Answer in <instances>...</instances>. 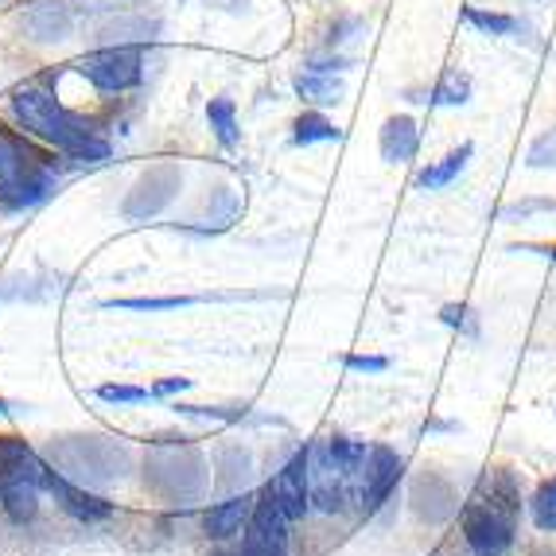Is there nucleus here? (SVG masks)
<instances>
[{"label": "nucleus", "mask_w": 556, "mask_h": 556, "mask_svg": "<svg viewBox=\"0 0 556 556\" xmlns=\"http://www.w3.org/2000/svg\"><path fill=\"white\" fill-rule=\"evenodd\" d=\"M521 486L510 467H491L459 510V529L471 556H510L518 545Z\"/></svg>", "instance_id": "1"}, {"label": "nucleus", "mask_w": 556, "mask_h": 556, "mask_svg": "<svg viewBox=\"0 0 556 556\" xmlns=\"http://www.w3.org/2000/svg\"><path fill=\"white\" fill-rule=\"evenodd\" d=\"M12 113L28 132H36L39 140H47L51 149H59L63 156L83 160V164H102L110 160V140L98 137L90 121H83L78 113L66 110L59 98H51L39 86H24L9 98Z\"/></svg>", "instance_id": "2"}, {"label": "nucleus", "mask_w": 556, "mask_h": 556, "mask_svg": "<svg viewBox=\"0 0 556 556\" xmlns=\"http://www.w3.org/2000/svg\"><path fill=\"white\" fill-rule=\"evenodd\" d=\"M55 179L47 172L43 156L16 137H0V203L4 206H36L51 199Z\"/></svg>", "instance_id": "3"}, {"label": "nucleus", "mask_w": 556, "mask_h": 556, "mask_svg": "<svg viewBox=\"0 0 556 556\" xmlns=\"http://www.w3.org/2000/svg\"><path fill=\"white\" fill-rule=\"evenodd\" d=\"M144 479L156 494L172 502H191L211 486L206 475V459L195 447H167V452H152L144 464Z\"/></svg>", "instance_id": "4"}, {"label": "nucleus", "mask_w": 556, "mask_h": 556, "mask_svg": "<svg viewBox=\"0 0 556 556\" xmlns=\"http://www.w3.org/2000/svg\"><path fill=\"white\" fill-rule=\"evenodd\" d=\"M78 71L98 90L121 93V90H132L144 78V55H140V47H102V51L78 59Z\"/></svg>", "instance_id": "5"}, {"label": "nucleus", "mask_w": 556, "mask_h": 556, "mask_svg": "<svg viewBox=\"0 0 556 556\" xmlns=\"http://www.w3.org/2000/svg\"><path fill=\"white\" fill-rule=\"evenodd\" d=\"M179 187H184V172H179L176 164H156L137 179V187L129 191V199H125L121 211H125V218H132V223L156 218L164 206L176 203Z\"/></svg>", "instance_id": "6"}, {"label": "nucleus", "mask_w": 556, "mask_h": 556, "mask_svg": "<svg viewBox=\"0 0 556 556\" xmlns=\"http://www.w3.org/2000/svg\"><path fill=\"white\" fill-rule=\"evenodd\" d=\"M245 548L257 556H285L288 548V514L269 491L261 494L253 506V518L245 526Z\"/></svg>", "instance_id": "7"}, {"label": "nucleus", "mask_w": 556, "mask_h": 556, "mask_svg": "<svg viewBox=\"0 0 556 556\" xmlns=\"http://www.w3.org/2000/svg\"><path fill=\"white\" fill-rule=\"evenodd\" d=\"M401 475H405V459H401L393 447L378 444L366 455V467H362V510L374 514L381 502L397 491Z\"/></svg>", "instance_id": "8"}, {"label": "nucleus", "mask_w": 556, "mask_h": 556, "mask_svg": "<svg viewBox=\"0 0 556 556\" xmlns=\"http://www.w3.org/2000/svg\"><path fill=\"white\" fill-rule=\"evenodd\" d=\"M43 491L55 494L59 506L78 521H102L113 514V502H105L102 494L86 491V486H75V482L66 479L63 471H55V467H47L43 471Z\"/></svg>", "instance_id": "9"}, {"label": "nucleus", "mask_w": 556, "mask_h": 556, "mask_svg": "<svg viewBox=\"0 0 556 556\" xmlns=\"http://www.w3.org/2000/svg\"><path fill=\"white\" fill-rule=\"evenodd\" d=\"M265 491L280 502V510L288 514V521L304 518V514L312 510V491H307V452H300L296 459H288Z\"/></svg>", "instance_id": "10"}, {"label": "nucleus", "mask_w": 556, "mask_h": 556, "mask_svg": "<svg viewBox=\"0 0 556 556\" xmlns=\"http://www.w3.org/2000/svg\"><path fill=\"white\" fill-rule=\"evenodd\" d=\"M253 506H257V494H245V491L218 502V506H211L203 518L206 538L230 541V538H238V533H245V526H250V518H253Z\"/></svg>", "instance_id": "11"}, {"label": "nucleus", "mask_w": 556, "mask_h": 556, "mask_svg": "<svg viewBox=\"0 0 556 556\" xmlns=\"http://www.w3.org/2000/svg\"><path fill=\"white\" fill-rule=\"evenodd\" d=\"M47 464L20 437H0V486L4 482H39L43 486Z\"/></svg>", "instance_id": "12"}, {"label": "nucleus", "mask_w": 556, "mask_h": 556, "mask_svg": "<svg viewBox=\"0 0 556 556\" xmlns=\"http://www.w3.org/2000/svg\"><path fill=\"white\" fill-rule=\"evenodd\" d=\"M413 506L425 521H444L459 510V494L447 479L440 475H425V479L413 486Z\"/></svg>", "instance_id": "13"}, {"label": "nucleus", "mask_w": 556, "mask_h": 556, "mask_svg": "<svg viewBox=\"0 0 556 556\" xmlns=\"http://www.w3.org/2000/svg\"><path fill=\"white\" fill-rule=\"evenodd\" d=\"M378 149L381 156H386V164H405V160L417 156L420 149V129L413 117H390L386 125H381V137H378Z\"/></svg>", "instance_id": "14"}, {"label": "nucleus", "mask_w": 556, "mask_h": 556, "mask_svg": "<svg viewBox=\"0 0 556 556\" xmlns=\"http://www.w3.org/2000/svg\"><path fill=\"white\" fill-rule=\"evenodd\" d=\"M471 156H475V144H471V140H464V144L447 152L444 160L428 164L425 172L417 176V187H425V191H440V187H452L455 179L464 176V167L471 164Z\"/></svg>", "instance_id": "15"}, {"label": "nucleus", "mask_w": 556, "mask_h": 556, "mask_svg": "<svg viewBox=\"0 0 556 556\" xmlns=\"http://www.w3.org/2000/svg\"><path fill=\"white\" fill-rule=\"evenodd\" d=\"M0 502L12 521H31L39 514V482H4L0 486Z\"/></svg>", "instance_id": "16"}, {"label": "nucleus", "mask_w": 556, "mask_h": 556, "mask_svg": "<svg viewBox=\"0 0 556 556\" xmlns=\"http://www.w3.org/2000/svg\"><path fill=\"white\" fill-rule=\"evenodd\" d=\"M425 102H432V105H467V102H471V75H464V71H444V75L437 78V86L425 93Z\"/></svg>", "instance_id": "17"}, {"label": "nucleus", "mask_w": 556, "mask_h": 556, "mask_svg": "<svg viewBox=\"0 0 556 556\" xmlns=\"http://www.w3.org/2000/svg\"><path fill=\"white\" fill-rule=\"evenodd\" d=\"M529 518L541 533H556V475L538 482V491L529 494Z\"/></svg>", "instance_id": "18"}, {"label": "nucleus", "mask_w": 556, "mask_h": 556, "mask_svg": "<svg viewBox=\"0 0 556 556\" xmlns=\"http://www.w3.org/2000/svg\"><path fill=\"white\" fill-rule=\"evenodd\" d=\"M296 93L307 98V102L331 105V102H339L343 86H339V78L324 75V71H304V75H296Z\"/></svg>", "instance_id": "19"}, {"label": "nucleus", "mask_w": 556, "mask_h": 556, "mask_svg": "<svg viewBox=\"0 0 556 556\" xmlns=\"http://www.w3.org/2000/svg\"><path fill=\"white\" fill-rule=\"evenodd\" d=\"M464 20L471 28H479L482 36H514L521 28V20L510 16V12H486V9H475V4L464 9Z\"/></svg>", "instance_id": "20"}, {"label": "nucleus", "mask_w": 556, "mask_h": 556, "mask_svg": "<svg viewBox=\"0 0 556 556\" xmlns=\"http://www.w3.org/2000/svg\"><path fill=\"white\" fill-rule=\"evenodd\" d=\"M206 121H211L214 137L223 140L226 149L238 144V110H233L230 98H214V102L206 105Z\"/></svg>", "instance_id": "21"}, {"label": "nucleus", "mask_w": 556, "mask_h": 556, "mask_svg": "<svg viewBox=\"0 0 556 556\" xmlns=\"http://www.w3.org/2000/svg\"><path fill=\"white\" fill-rule=\"evenodd\" d=\"M203 296H125V300H105V307H121V312H176V307H191Z\"/></svg>", "instance_id": "22"}, {"label": "nucleus", "mask_w": 556, "mask_h": 556, "mask_svg": "<svg viewBox=\"0 0 556 556\" xmlns=\"http://www.w3.org/2000/svg\"><path fill=\"white\" fill-rule=\"evenodd\" d=\"M339 137H343V129L334 121H327L324 113H304L296 121V132H292L296 144H319V140H339Z\"/></svg>", "instance_id": "23"}, {"label": "nucleus", "mask_w": 556, "mask_h": 556, "mask_svg": "<svg viewBox=\"0 0 556 556\" xmlns=\"http://www.w3.org/2000/svg\"><path fill=\"white\" fill-rule=\"evenodd\" d=\"M541 214H556V199H545V195L518 199V203L502 206L498 218L502 223H529V218H541Z\"/></svg>", "instance_id": "24"}, {"label": "nucleus", "mask_w": 556, "mask_h": 556, "mask_svg": "<svg viewBox=\"0 0 556 556\" xmlns=\"http://www.w3.org/2000/svg\"><path fill=\"white\" fill-rule=\"evenodd\" d=\"M526 167H533V172H556V129H545L529 144Z\"/></svg>", "instance_id": "25"}, {"label": "nucleus", "mask_w": 556, "mask_h": 556, "mask_svg": "<svg viewBox=\"0 0 556 556\" xmlns=\"http://www.w3.org/2000/svg\"><path fill=\"white\" fill-rule=\"evenodd\" d=\"M440 319H444L452 331L467 334V339H479V316H475V307L471 304H444L440 307Z\"/></svg>", "instance_id": "26"}, {"label": "nucleus", "mask_w": 556, "mask_h": 556, "mask_svg": "<svg viewBox=\"0 0 556 556\" xmlns=\"http://www.w3.org/2000/svg\"><path fill=\"white\" fill-rule=\"evenodd\" d=\"M223 479H218V486H230V491H238L241 482H245V475H250V452H241V447H226L223 455Z\"/></svg>", "instance_id": "27"}, {"label": "nucleus", "mask_w": 556, "mask_h": 556, "mask_svg": "<svg viewBox=\"0 0 556 556\" xmlns=\"http://www.w3.org/2000/svg\"><path fill=\"white\" fill-rule=\"evenodd\" d=\"M176 413H184V417H195V420H223V425H230V420H241V417H245V405H241V408H206V405H176Z\"/></svg>", "instance_id": "28"}, {"label": "nucleus", "mask_w": 556, "mask_h": 556, "mask_svg": "<svg viewBox=\"0 0 556 556\" xmlns=\"http://www.w3.org/2000/svg\"><path fill=\"white\" fill-rule=\"evenodd\" d=\"M98 397L110 401V405H140V401H149L152 393L140 390V386H102Z\"/></svg>", "instance_id": "29"}, {"label": "nucleus", "mask_w": 556, "mask_h": 556, "mask_svg": "<svg viewBox=\"0 0 556 556\" xmlns=\"http://www.w3.org/2000/svg\"><path fill=\"white\" fill-rule=\"evenodd\" d=\"M343 366L354 374H386L390 370V358H381V354H351Z\"/></svg>", "instance_id": "30"}, {"label": "nucleus", "mask_w": 556, "mask_h": 556, "mask_svg": "<svg viewBox=\"0 0 556 556\" xmlns=\"http://www.w3.org/2000/svg\"><path fill=\"white\" fill-rule=\"evenodd\" d=\"M184 390H191V378H167V381H156L152 386V397H172V393H184Z\"/></svg>", "instance_id": "31"}, {"label": "nucleus", "mask_w": 556, "mask_h": 556, "mask_svg": "<svg viewBox=\"0 0 556 556\" xmlns=\"http://www.w3.org/2000/svg\"><path fill=\"white\" fill-rule=\"evenodd\" d=\"M514 253H541V257L556 261V241H526V245H510Z\"/></svg>", "instance_id": "32"}, {"label": "nucleus", "mask_w": 556, "mask_h": 556, "mask_svg": "<svg viewBox=\"0 0 556 556\" xmlns=\"http://www.w3.org/2000/svg\"><path fill=\"white\" fill-rule=\"evenodd\" d=\"M4 413H9V401H0V417H4Z\"/></svg>", "instance_id": "33"}]
</instances>
